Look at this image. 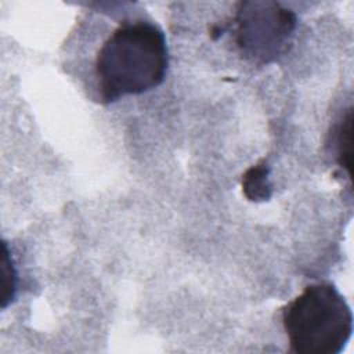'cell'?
<instances>
[{
	"mask_svg": "<svg viewBox=\"0 0 354 354\" xmlns=\"http://www.w3.org/2000/svg\"><path fill=\"white\" fill-rule=\"evenodd\" d=\"M282 326L295 354H337L353 332V313L330 282L307 285L282 307Z\"/></svg>",
	"mask_w": 354,
	"mask_h": 354,
	"instance_id": "7a4b0ae2",
	"label": "cell"
},
{
	"mask_svg": "<svg viewBox=\"0 0 354 354\" xmlns=\"http://www.w3.org/2000/svg\"><path fill=\"white\" fill-rule=\"evenodd\" d=\"M268 173L270 169L266 163H257L245 171L242 177V189L249 201H267L271 196Z\"/></svg>",
	"mask_w": 354,
	"mask_h": 354,
	"instance_id": "5b68a950",
	"label": "cell"
},
{
	"mask_svg": "<svg viewBox=\"0 0 354 354\" xmlns=\"http://www.w3.org/2000/svg\"><path fill=\"white\" fill-rule=\"evenodd\" d=\"M351 126H353V109L348 108L333 129V148L339 166L346 170L347 176L351 173Z\"/></svg>",
	"mask_w": 354,
	"mask_h": 354,
	"instance_id": "277c9868",
	"label": "cell"
},
{
	"mask_svg": "<svg viewBox=\"0 0 354 354\" xmlns=\"http://www.w3.org/2000/svg\"><path fill=\"white\" fill-rule=\"evenodd\" d=\"M234 21L236 46L252 62H274L292 47L297 17L281 3L241 1L236 4Z\"/></svg>",
	"mask_w": 354,
	"mask_h": 354,
	"instance_id": "3957f363",
	"label": "cell"
},
{
	"mask_svg": "<svg viewBox=\"0 0 354 354\" xmlns=\"http://www.w3.org/2000/svg\"><path fill=\"white\" fill-rule=\"evenodd\" d=\"M169 50L163 30L144 18L118 22L97 48L93 97L104 105L158 87L166 76Z\"/></svg>",
	"mask_w": 354,
	"mask_h": 354,
	"instance_id": "6da1fadb",
	"label": "cell"
}]
</instances>
